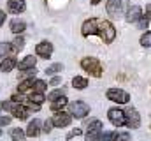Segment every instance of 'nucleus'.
I'll use <instances>...</instances> for the list:
<instances>
[{"label": "nucleus", "mask_w": 151, "mask_h": 141, "mask_svg": "<svg viewBox=\"0 0 151 141\" xmlns=\"http://www.w3.org/2000/svg\"><path fill=\"white\" fill-rule=\"evenodd\" d=\"M14 67H18V62H16L14 57H5V58H2V62H0V70H2V72H11Z\"/></svg>", "instance_id": "13"}, {"label": "nucleus", "mask_w": 151, "mask_h": 141, "mask_svg": "<svg viewBox=\"0 0 151 141\" xmlns=\"http://www.w3.org/2000/svg\"><path fill=\"white\" fill-rule=\"evenodd\" d=\"M141 44L144 48H151V32H146V34L141 37Z\"/></svg>", "instance_id": "29"}, {"label": "nucleus", "mask_w": 151, "mask_h": 141, "mask_svg": "<svg viewBox=\"0 0 151 141\" xmlns=\"http://www.w3.org/2000/svg\"><path fill=\"white\" fill-rule=\"evenodd\" d=\"M0 108H2V102H0Z\"/></svg>", "instance_id": "40"}, {"label": "nucleus", "mask_w": 151, "mask_h": 141, "mask_svg": "<svg viewBox=\"0 0 151 141\" xmlns=\"http://www.w3.org/2000/svg\"><path fill=\"white\" fill-rule=\"evenodd\" d=\"M7 9L12 14H19V12H23L27 9V4H25V0H9L7 2Z\"/></svg>", "instance_id": "12"}, {"label": "nucleus", "mask_w": 151, "mask_h": 141, "mask_svg": "<svg viewBox=\"0 0 151 141\" xmlns=\"http://www.w3.org/2000/svg\"><path fill=\"white\" fill-rule=\"evenodd\" d=\"M119 140H130V134L128 132H123V134H119Z\"/></svg>", "instance_id": "37"}, {"label": "nucleus", "mask_w": 151, "mask_h": 141, "mask_svg": "<svg viewBox=\"0 0 151 141\" xmlns=\"http://www.w3.org/2000/svg\"><path fill=\"white\" fill-rule=\"evenodd\" d=\"M30 99H32L34 102H37V104H42V102L46 101V97H44V94H42V92H34V94L30 95Z\"/></svg>", "instance_id": "27"}, {"label": "nucleus", "mask_w": 151, "mask_h": 141, "mask_svg": "<svg viewBox=\"0 0 151 141\" xmlns=\"http://www.w3.org/2000/svg\"><path fill=\"white\" fill-rule=\"evenodd\" d=\"M90 113V106L86 104L84 101H74L70 102V115L74 118H84Z\"/></svg>", "instance_id": "8"}, {"label": "nucleus", "mask_w": 151, "mask_h": 141, "mask_svg": "<svg viewBox=\"0 0 151 141\" xmlns=\"http://www.w3.org/2000/svg\"><path fill=\"white\" fill-rule=\"evenodd\" d=\"M25 136H27V132H23L21 129H11V138L12 140H16V141H21V140H25Z\"/></svg>", "instance_id": "22"}, {"label": "nucleus", "mask_w": 151, "mask_h": 141, "mask_svg": "<svg viewBox=\"0 0 151 141\" xmlns=\"http://www.w3.org/2000/svg\"><path fill=\"white\" fill-rule=\"evenodd\" d=\"M81 34L84 35V37H88V35H91V34H97L106 44H111L114 41V37H116V28H114L113 23L107 21V20L90 18V20H86L83 23Z\"/></svg>", "instance_id": "1"}, {"label": "nucleus", "mask_w": 151, "mask_h": 141, "mask_svg": "<svg viewBox=\"0 0 151 141\" xmlns=\"http://www.w3.org/2000/svg\"><path fill=\"white\" fill-rule=\"evenodd\" d=\"M63 95H65V88H56V90H53V92L47 95V99H49V101H55V99L63 97Z\"/></svg>", "instance_id": "24"}, {"label": "nucleus", "mask_w": 151, "mask_h": 141, "mask_svg": "<svg viewBox=\"0 0 151 141\" xmlns=\"http://www.w3.org/2000/svg\"><path fill=\"white\" fill-rule=\"evenodd\" d=\"M4 21H5V12H4V11H0V27L4 25Z\"/></svg>", "instance_id": "36"}, {"label": "nucleus", "mask_w": 151, "mask_h": 141, "mask_svg": "<svg viewBox=\"0 0 151 141\" xmlns=\"http://www.w3.org/2000/svg\"><path fill=\"white\" fill-rule=\"evenodd\" d=\"M91 4H93V5H99V4H100V0H91Z\"/></svg>", "instance_id": "38"}, {"label": "nucleus", "mask_w": 151, "mask_h": 141, "mask_svg": "<svg viewBox=\"0 0 151 141\" xmlns=\"http://www.w3.org/2000/svg\"><path fill=\"white\" fill-rule=\"evenodd\" d=\"M35 53H37L40 58H49L53 55V44L47 42V41H42L35 46Z\"/></svg>", "instance_id": "10"}, {"label": "nucleus", "mask_w": 151, "mask_h": 141, "mask_svg": "<svg viewBox=\"0 0 151 141\" xmlns=\"http://www.w3.org/2000/svg\"><path fill=\"white\" fill-rule=\"evenodd\" d=\"M107 116H109V122L113 124L114 127H123L127 118H125V111L119 109V108H111L107 111Z\"/></svg>", "instance_id": "6"}, {"label": "nucleus", "mask_w": 151, "mask_h": 141, "mask_svg": "<svg viewBox=\"0 0 151 141\" xmlns=\"http://www.w3.org/2000/svg\"><path fill=\"white\" fill-rule=\"evenodd\" d=\"M141 18H142V9L139 5L128 7V11H127V21L128 23H137Z\"/></svg>", "instance_id": "11"}, {"label": "nucleus", "mask_w": 151, "mask_h": 141, "mask_svg": "<svg viewBox=\"0 0 151 141\" xmlns=\"http://www.w3.org/2000/svg\"><path fill=\"white\" fill-rule=\"evenodd\" d=\"M40 134V120L34 118L30 124H28V129H27V136L28 138H37Z\"/></svg>", "instance_id": "14"}, {"label": "nucleus", "mask_w": 151, "mask_h": 141, "mask_svg": "<svg viewBox=\"0 0 151 141\" xmlns=\"http://www.w3.org/2000/svg\"><path fill=\"white\" fill-rule=\"evenodd\" d=\"M11 124V116L9 115H2L0 116V125H9Z\"/></svg>", "instance_id": "33"}, {"label": "nucleus", "mask_w": 151, "mask_h": 141, "mask_svg": "<svg viewBox=\"0 0 151 141\" xmlns=\"http://www.w3.org/2000/svg\"><path fill=\"white\" fill-rule=\"evenodd\" d=\"M51 129H53V120H46L44 122V132H51Z\"/></svg>", "instance_id": "32"}, {"label": "nucleus", "mask_w": 151, "mask_h": 141, "mask_svg": "<svg viewBox=\"0 0 151 141\" xmlns=\"http://www.w3.org/2000/svg\"><path fill=\"white\" fill-rule=\"evenodd\" d=\"M86 140H102V129L100 131H88Z\"/></svg>", "instance_id": "28"}, {"label": "nucleus", "mask_w": 151, "mask_h": 141, "mask_svg": "<svg viewBox=\"0 0 151 141\" xmlns=\"http://www.w3.org/2000/svg\"><path fill=\"white\" fill-rule=\"evenodd\" d=\"M125 118H127L125 125H127L128 129H139V125H141V115L137 113L135 108H128V109L125 111Z\"/></svg>", "instance_id": "7"}, {"label": "nucleus", "mask_w": 151, "mask_h": 141, "mask_svg": "<svg viewBox=\"0 0 151 141\" xmlns=\"http://www.w3.org/2000/svg\"><path fill=\"white\" fill-rule=\"evenodd\" d=\"M62 83V78H58V76H55L53 79H51V86H56V85H60Z\"/></svg>", "instance_id": "35"}, {"label": "nucleus", "mask_w": 151, "mask_h": 141, "mask_svg": "<svg viewBox=\"0 0 151 141\" xmlns=\"http://www.w3.org/2000/svg\"><path fill=\"white\" fill-rule=\"evenodd\" d=\"M0 136H2V129H0Z\"/></svg>", "instance_id": "39"}, {"label": "nucleus", "mask_w": 151, "mask_h": 141, "mask_svg": "<svg viewBox=\"0 0 151 141\" xmlns=\"http://www.w3.org/2000/svg\"><path fill=\"white\" fill-rule=\"evenodd\" d=\"M51 120H53V125H55V127H67V125H70V122H72V115H70V113H65V111L62 109V111H56V115H55Z\"/></svg>", "instance_id": "9"}, {"label": "nucleus", "mask_w": 151, "mask_h": 141, "mask_svg": "<svg viewBox=\"0 0 151 141\" xmlns=\"http://www.w3.org/2000/svg\"><path fill=\"white\" fill-rule=\"evenodd\" d=\"M67 106V97L63 95V97H58V99H55L53 102H51V111H62L63 108Z\"/></svg>", "instance_id": "18"}, {"label": "nucleus", "mask_w": 151, "mask_h": 141, "mask_svg": "<svg viewBox=\"0 0 151 141\" xmlns=\"http://www.w3.org/2000/svg\"><path fill=\"white\" fill-rule=\"evenodd\" d=\"M23 48H25V39H23L21 35L16 37V39L11 42V51H12V53H18V51H21Z\"/></svg>", "instance_id": "19"}, {"label": "nucleus", "mask_w": 151, "mask_h": 141, "mask_svg": "<svg viewBox=\"0 0 151 141\" xmlns=\"http://www.w3.org/2000/svg\"><path fill=\"white\" fill-rule=\"evenodd\" d=\"M7 53H11V44L9 42H0V60L5 58Z\"/></svg>", "instance_id": "25"}, {"label": "nucleus", "mask_w": 151, "mask_h": 141, "mask_svg": "<svg viewBox=\"0 0 151 141\" xmlns=\"http://www.w3.org/2000/svg\"><path fill=\"white\" fill-rule=\"evenodd\" d=\"M35 64H37V58H35L34 55H28V57H25V58L18 64V69H19V70L32 69V67H35Z\"/></svg>", "instance_id": "15"}, {"label": "nucleus", "mask_w": 151, "mask_h": 141, "mask_svg": "<svg viewBox=\"0 0 151 141\" xmlns=\"http://www.w3.org/2000/svg\"><path fill=\"white\" fill-rule=\"evenodd\" d=\"M62 70H63V64H53V65H49L44 72H46L47 76H55V74H58V72H62Z\"/></svg>", "instance_id": "21"}, {"label": "nucleus", "mask_w": 151, "mask_h": 141, "mask_svg": "<svg viewBox=\"0 0 151 141\" xmlns=\"http://www.w3.org/2000/svg\"><path fill=\"white\" fill-rule=\"evenodd\" d=\"M2 109L11 111L12 116L18 118V120H27L28 115H30V109L23 104V102H16V101H12V99H11V101H4V102H2Z\"/></svg>", "instance_id": "2"}, {"label": "nucleus", "mask_w": 151, "mask_h": 141, "mask_svg": "<svg viewBox=\"0 0 151 141\" xmlns=\"http://www.w3.org/2000/svg\"><path fill=\"white\" fill-rule=\"evenodd\" d=\"M72 86L77 88V90H84L88 86V79L83 78V76H76L74 79H72Z\"/></svg>", "instance_id": "20"}, {"label": "nucleus", "mask_w": 151, "mask_h": 141, "mask_svg": "<svg viewBox=\"0 0 151 141\" xmlns=\"http://www.w3.org/2000/svg\"><path fill=\"white\" fill-rule=\"evenodd\" d=\"M104 131V125H102V122L100 120H90V124H88V131Z\"/></svg>", "instance_id": "23"}, {"label": "nucleus", "mask_w": 151, "mask_h": 141, "mask_svg": "<svg viewBox=\"0 0 151 141\" xmlns=\"http://www.w3.org/2000/svg\"><path fill=\"white\" fill-rule=\"evenodd\" d=\"M34 78H28V79H23V81H19V86H18V92L19 94H25V92H28V90H34Z\"/></svg>", "instance_id": "17"}, {"label": "nucleus", "mask_w": 151, "mask_h": 141, "mask_svg": "<svg viewBox=\"0 0 151 141\" xmlns=\"http://www.w3.org/2000/svg\"><path fill=\"white\" fill-rule=\"evenodd\" d=\"M9 28H11V32L12 34H23L25 32V28H27V25H25V21H21V20H12L11 21V25H9Z\"/></svg>", "instance_id": "16"}, {"label": "nucleus", "mask_w": 151, "mask_h": 141, "mask_svg": "<svg viewBox=\"0 0 151 141\" xmlns=\"http://www.w3.org/2000/svg\"><path fill=\"white\" fill-rule=\"evenodd\" d=\"M81 134H83V131H81V129H74L72 132H69V134H67V140H72V138H77V136H81Z\"/></svg>", "instance_id": "31"}, {"label": "nucleus", "mask_w": 151, "mask_h": 141, "mask_svg": "<svg viewBox=\"0 0 151 141\" xmlns=\"http://www.w3.org/2000/svg\"><path fill=\"white\" fill-rule=\"evenodd\" d=\"M142 18H146L148 21H151V4H150V5H148V7H146V14H144Z\"/></svg>", "instance_id": "34"}, {"label": "nucleus", "mask_w": 151, "mask_h": 141, "mask_svg": "<svg viewBox=\"0 0 151 141\" xmlns=\"http://www.w3.org/2000/svg\"><path fill=\"white\" fill-rule=\"evenodd\" d=\"M46 88H47V85L42 79H35L34 81V92H44Z\"/></svg>", "instance_id": "26"}, {"label": "nucleus", "mask_w": 151, "mask_h": 141, "mask_svg": "<svg viewBox=\"0 0 151 141\" xmlns=\"http://www.w3.org/2000/svg\"><path fill=\"white\" fill-rule=\"evenodd\" d=\"M128 0H107L106 4V9H107V14L113 16V18H121L127 14L128 11Z\"/></svg>", "instance_id": "3"}, {"label": "nucleus", "mask_w": 151, "mask_h": 141, "mask_svg": "<svg viewBox=\"0 0 151 141\" xmlns=\"http://www.w3.org/2000/svg\"><path fill=\"white\" fill-rule=\"evenodd\" d=\"M81 67L86 70V72H90L91 76H95V78H100L102 72H104V67H102L100 60H99V58H93V57L83 58V60H81Z\"/></svg>", "instance_id": "4"}, {"label": "nucleus", "mask_w": 151, "mask_h": 141, "mask_svg": "<svg viewBox=\"0 0 151 141\" xmlns=\"http://www.w3.org/2000/svg\"><path fill=\"white\" fill-rule=\"evenodd\" d=\"M102 140H119V132H102Z\"/></svg>", "instance_id": "30"}, {"label": "nucleus", "mask_w": 151, "mask_h": 141, "mask_svg": "<svg viewBox=\"0 0 151 141\" xmlns=\"http://www.w3.org/2000/svg\"><path fill=\"white\" fill-rule=\"evenodd\" d=\"M106 95H107L109 101H113L116 104H127V102L130 101L128 92H125V90H121V88H109Z\"/></svg>", "instance_id": "5"}]
</instances>
